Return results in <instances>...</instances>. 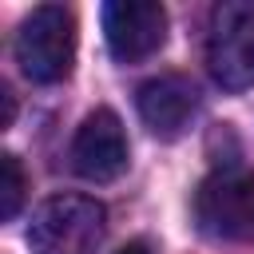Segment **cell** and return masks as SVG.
<instances>
[{
	"label": "cell",
	"instance_id": "8",
	"mask_svg": "<svg viewBox=\"0 0 254 254\" xmlns=\"http://www.w3.org/2000/svg\"><path fill=\"white\" fill-rule=\"evenodd\" d=\"M24 190H28V179H24V167L16 155H0V218L12 222L20 202H24Z\"/></svg>",
	"mask_w": 254,
	"mask_h": 254
},
{
	"label": "cell",
	"instance_id": "1",
	"mask_svg": "<svg viewBox=\"0 0 254 254\" xmlns=\"http://www.w3.org/2000/svg\"><path fill=\"white\" fill-rule=\"evenodd\" d=\"M75 60V16L64 4H40L16 32V64L32 83H60Z\"/></svg>",
	"mask_w": 254,
	"mask_h": 254
},
{
	"label": "cell",
	"instance_id": "9",
	"mask_svg": "<svg viewBox=\"0 0 254 254\" xmlns=\"http://www.w3.org/2000/svg\"><path fill=\"white\" fill-rule=\"evenodd\" d=\"M115 254H151V246H147V242H127V246L115 250Z\"/></svg>",
	"mask_w": 254,
	"mask_h": 254
},
{
	"label": "cell",
	"instance_id": "2",
	"mask_svg": "<svg viewBox=\"0 0 254 254\" xmlns=\"http://www.w3.org/2000/svg\"><path fill=\"white\" fill-rule=\"evenodd\" d=\"M107 230L103 202L87 194H56L40 202L28 226L32 254H95Z\"/></svg>",
	"mask_w": 254,
	"mask_h": 254
},
{
	"label": "cell",
	"instance_id": "3",
	"mask_svg": "<svg viewBox=\"0 0 254 254\" xmlns=\"http://www.w3.org/2000/svg\"><path fill=\"white\" fill-rule=\"evenodd\" d=\"M206 67L214 83L226 91L254 87V4L250 0L214 4L206 28Z\"/></svg>",
	"mask_w": 254,
	"mask_h": 254
},
{
	"label": "cell",
	"instance_id": "6",
	"mask_svg": "<svg viewBox=\"0 0 254 254\" xmlns=\"http://www.w3.org/2000/svg\"><path fill=\"white\" fill-rule=\"evenodd\" d=\"M127 167V135L115 111H91L71 139V171L87 183H111Z\"/></svg>",
	"mask_w": 254,
	"mask_h": 254
},
{
	"label": "cell",
	"instance_id": "4",
	"mask_svg": "<svg viewBox=\"0 0 254 254\" xmlns=\"http://www.w3.org/2000/svg\"><path fill=\"white\" fill-rule=\"evenodd\" d=\"M194 218L214 238L250 242L254 238V175L246 171H218L194 194Z\"/></svg>",
	"mask_w": 254,
	"mask_h": 254
},
{
	"label": "cell",
	"instance_id": "7",
	"mask_svg": "<svg viewBox=\"0 0 254 254\" xmlns=\"http://www.w3.org/2000/svg\"><path fill=\"white\" fill-rule=\"evenodd\" d=\"M135 107H139V119L147 123L151 135L179 139L190 127V115L198 111V91L183 75H159V79H147L139 87Z\"/></svg>",
	"mask_w": 254,
	"mask_h": 254
},
{
	"label": "cell",
	"instance_id": "5",
	"mask_svg": "<svg viewBox=\"0 0 254 254\" xmlns=\"http://www.w3.org/2000/svg\"><path fill=\"white\" fill-rule=\"evenodd\" d=\"M103 36L119 64H139L163 48L167 12L155 0H111L103 4Z\"/></svg>",
	"mask_w": 254,
	"mask_h": 254
}]
</instances>
